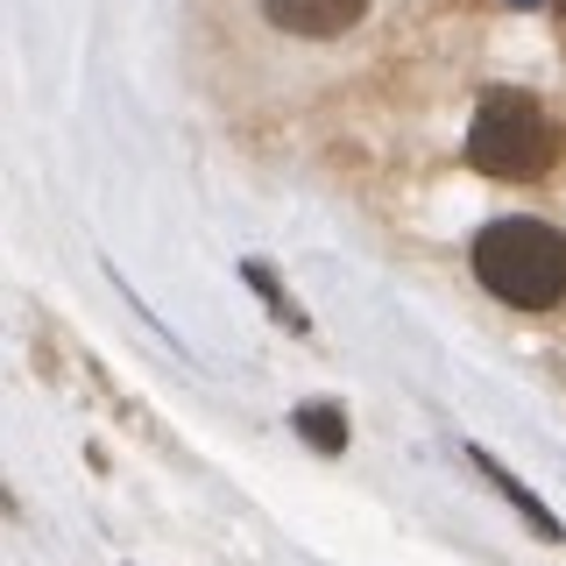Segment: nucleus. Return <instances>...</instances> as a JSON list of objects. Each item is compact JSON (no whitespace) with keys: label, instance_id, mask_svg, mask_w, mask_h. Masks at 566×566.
Instances as JSON below:
<instances>
[{"label":"nucleus","instance_id":"nucleus-1","mask_svg":"<svg viewBox=\"0 0 566 566\" xmlns=\"http://www.w3.org/2000/svg\"><path fill=\"white\" fill-rule=\"evenodd\" d=\"M474 276L517 312H553L566 297V234L545 220H489L474 234Z\"/></svg>","mask_w":566,"mask_h":566},{"label":"nucleus","instance_id":"nucleus-2","mask_svg":"<svg viewBox=\"0 0 566 566\" xmlns=\"http://www.w3.org/2000/svg\"><path fill=\"white\" fill-rule=\"evenodd\" d=\"M559 156V135L553 120H545V106L517 93V85H495L482 93L468 120V164L482 177H503V185H531V177H545Z\"/></svg>","mask_w":566,"mask_h":566},{"label":"nucleus","instance_id":"nucleus-3","mask_svg":"<svg viewBox=\"0 0 566 566\" xmlns=\"http://www.w3.org/2000/svg\"><path fill=\"white\" fill-rule=\"evenodd\" d=\"M262 14H270L276 29L305 35V43H326V35H347L361 22L368 0H262Z\"/></svg>","mask_w":566,"mask_h":566},{"label":"nucleus","instance_id":"nucleus-4","mask_svg":"<svg viewBox=\"0 0 566 566\" xmlns=\"http://www.w3.org/2000/svg\"><path fill=\"white\" fill-rule=\"evenodd\" d=\"M297 424H305V432H312V447H326V453H340V447H347V424H340V411H326V403L297 411Z\"/></svg>","mask_w":566,"mask_h":566},{"label":"nucleus","instance_id":"nucleus-5","mask_svg":"<svg viewBox=\"0 0 566 566\" xmlns=\"http://www.w3.org/2000/svg\"><path fill=\"white\" fill-rule=\"evenodd\" d=\"M553 8H559V14H566V0H553Z\"/></svg>","mask_w":566,"mask_h":566}]
</instances>
